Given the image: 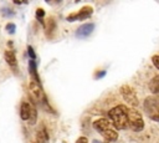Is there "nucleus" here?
<instances>
[{"label": "nucleus", "instance_id": "nucleus-8", "mask_svg": "<svg viewBox=\"0 0 159 143\" xmlns=\"http://www.w3.org/2000/svg\"><path fill=\"white\" fill-rule=\"evenodd\" d=\"M94 30V24L93 22H88V24H83L81 25L77 30H76V36L80 39H84L87 36H89Z\"/></svg>", "mask_w": 159, "mask_h": 143}, {"label": "nucleus", "instance_id": "nucleus-12", "mask_svg": "<svg viewBox=\"0 0 159 143\" xmlns=\"http://www.w3.org/2000/svg\"><path fill=\"white\" fill-rule=\"evenodd\" d=\"M47 139H48L47 131H46L45 127H42L36 133V143H47Z\"/></svg>", "mask_w": 159, "mask_h": 143}, {"label": "nucleus", "instance_id": "nucleus-18", "mask_svg": "<svg viewBox=\"0 0 159 143\" xmlns=\"http://www.w3.org/2000/svg\"><path fill=\"white\" fill-rule=\"evenodd\" d=\"M27 53L31 57V60H35L36 58V53H35V51H34V48L31 46H27Z\"/></svg>", "mask_w": 159, "mask_h": 143}, {"label": "nucleus", "instance_id": "nucleus-7", "mask_svg": "<svg viewBox=\"0 0 159 143\" xmlns=\"http://www.w3.org/2000/svg\"><path fill=\"white\" fill-rule=\"evenodd\" d=\"M92 12H93V9H92L91 6H84V7H82L80 11H77V12H73V14H70V15L67 16V20H68V21L83 20V19H87V17H89V16L92 15Z\"/></svg>", "mask_w": 159, "mask_h": 143}, {"label": "nucleus", "instance_id": "nucleus-4", "mask_svg": "<svg viewBox=\"0 0 159 143\" xmlns=\"http://www.w3.org/2000/svg\"><path fill=\"white\" fill-rule=\"evenodd\" d=\"M144 109L153 121H159V103L155 96L147 97L144 99Z\"/></svg>", "mask_w": 159, "mask_h": 143}, {"label": "nucleus", "instance_id": "nucleus-5", "mask_svg": "<svg viewBox=\"0 0 159 143\" xmlns=\"http://www.w3.org/2000/svg\"><path fill=\"white\" fill-rule=\"evenodd\" d=\"M29 92L31 95V97L39 102H42V103H47L46 101V96L43 93V90L41 87V85L39 82H35V81H30L29 83Z\"/></svg>", "mask_w": 159, "mask_h": 143}, {"label": "nucleus", "instance_id": "nucleus-9", "mask_svg": "<svg viewBox=\"0 0 159 143\" xmlns=\"http://www.w3.org/2000/svg\"><path fill=\"white\" fill-rule=\"evenodd\" d=\"M4 57H5L6 63H7L10 67H12V68H16V67H17V60H16V56H15V52H14V51H11V50L5 51Z\"/></svg>", "mask_w": 159, "mask_h": 143}, {"label": "nucleus", "instance_id": "nucleus-16", "mask_svg": "<svg viewBox=\"0 0 159 143\" xmlns=\"http://www.w3.org/2000/svg\"><path fill=\"white\" fill-rule=\"evenodd\" d=\"M45 16V11H43V9H37L36 10V17L39 19V21H41L42 22V17Z\"/></svg>", "mask_w": 159, "mask_h": 143}, {"label": "nucleus", "instance_id": "nucleus-2", "mask_svg": "<svg viewBox=\"0 0 159 143\" xmlns=\"http://www.w3.org/2000/svg\"><path fill=\"white\" fill-rule=\"evenodd\" d=\"M93 128L101 133L107 141H116L118 138V132L112 124V122L107 118H98L93 122Z\"/></svg>", "mask_w": 159, "mask_h": 143}, {"label": "nucleus", "instance_id": "nucleus-13", "mask_svg": "<svg viewBox=\"0 0 159 143\" xmlns=\"http://www.w3.org/2000/svg\"><path fill=\"white\" fill-rule=\"evenodd\" d=\"M149 90L154 95L158 93V91H159V77L158 76H154L153 80L149 82Z\"/></svg>", "mask_w": 159, "mask_h": 143}, {"label": "nucleus", "instance_id": "nucleus-17", "mask_svg": "<svg viewBox=\"0 0 159 143\" xmlns=\"http://www.w3.org/2000/svg\"><path fill=\"white\" fill-rule=\"evenodd\" d=\"M15 29H16V26H15V24H12V22H9V24L6 25V30H7L10 34H14V32H15Z\"/></svg>", "mask_w": 159, "mask_h": 143}, {"label": "nucleus", "instance_id": "nucleus-14", "mask_svg": "<svg viewBox=\"0 0 159 143\" xmlns=\"http://www.w3.org/2000/svg\"><path fill=\"white\" fill-rule=\"evenodd\" d=\"M55 30H56V22H55V20L51 17V19H48V22H47V27H46L47 35H48V32H53Z\"/></svg>", "mask_w": 159, "mask_h": 143}, {"label": "nucleus", "instance_id": "nucleus-21", "mask_svg": "<svg viewBox=\"0 0 159 143\" xmlns=\"http://www.w3.org/2000/svg\"><path fill=\"white\" fill-rule=\"evenodd\" d=\"M76 143H88V141H87V138L86 137H80L78 139H77V142Z\"/></svg>", "mask_w": 159, "mask_h": 143}, {"label": "nucleus", "instance_id": "nucleus-10", "mask_svg": "<svg viewBox=\"0 0 159 143\" xmlns=\"http://www.w3.org/2000/svg\"><path fill=\"white\" fill-rule=\"evenodd\" d=\"M31 108H32V106H31L30 103H27V102H22V103H21V109H20L21 119L29 121L30 114H31Z\"/></svg>", "mask_w": 159, "mask_h": 143}, {"label": "nucleus", "instance_id": "nucleus-19", "mask_svg": "<svg viewBox=\"0 0 159 143\" xmlns=\"http://www.w3.org/2000/svg\"><path fill=\"white\" fill-rule=\"evenodd\" d=\"M152 61H153L155 68H159V56H158V55H154L153 58H152Z\"/></svg>", "mask_w": 159, "mask_h": 143}, {"label": "nucleus", "instance_id": "nucleus-23", "mask_svg": "<svg viewBox=\"0 0 159 143\" xmlns=\"http://www.w3.org/2000/svg\"><path fill=\"white\" fill-rule=\"evenodd\" d=\"M92 143H102V142H99V141H97V139H94Z\"/></svg>", "mask_w": 159, "mask_h": 143}, {"label": "nucleus", "instance_id": "nucleus-20", "mask_svg": "<svg viewBox=\"0 0 159 143\" xmlns=\"http://www.w3.org/2000/svg\"><path fill=\"white\" fill-rule=\"evenodd\" d=\"M2 14L5 16H10V15H14V11H10L9 9H2Z\"/></svg>", "mask_w": 159, "mask_h": 143}, {"label": "nucleus", "instance_id": "nucleus-11", "mask_svg": "<svg viewBox=\"0 0 159 143\" xmlns=\"http://www.w3.org/2000/svg\"><path fill=\"white\" fill-rule=\"evenodd\" d=\"M29 72H30L31 76H32V81L40 83V78H39V75H37V66H36L35 60H30V63H29Z\"/></svg>", "mask_w": 159, "mask_h": 143}, {"label": "nucleus", "instance_id": "nucleus-3", "mask_svg": "<svg viewBox=\"0 0 159 143\" xmlns=\"http://www.w3.org/2000/svg\"><path fill=\"white\" fill-rule=\"evenodd\" d=\"M127 118H128V127H130L133 131L140 132L144 128V121H143L142 113L139 111H137L134 108L128 109Z\"/></svg>", "mask_w": 159, "mask_h": 143}, {"label": "nucleus", "instance_id": "nucleus-22", "mask_svg": "<svg viewBox=\"0 0 159 143\" xmlns=\"http://www.w3.org/2000/svg\"><path fill=\"white\" fill-rule=\"evenodd\" d=\"M106 75V71H101V72H97L96 73V78H101V77H103Z\"/></svg>", "mask_w": 159, "mask_h": 143}, {"label": "nucleus", "instance_id": "nucleus-6", "mask_svg": "<svg viewBox=\"0 0 159 143\" xmlns=\"http://www.w3.org/2000/svg\"><path fill=\"white\" fill-rule=\"evenodd\" d=\"M120 93H122V96H123V98L127 101V102H129V104H132V106H138V98H137V95H135V92H134V90L130 87V86H128V85H123L122 87H120Z\"/></svg>", "mask_w": 159, "mask_h": 143}, {"label": "nucleus", "instance_id": "nucleus-1", "mask_svg": "<svg viewBox=\"0 0 159 143\" xmlns=\"http://www.w3.org/2000/svg\"><path fill=\"white\" fill-rule=\"evenodd\" d=\"M128 108L123 104L116 106L108 112L109 119L116 129H125L128 127V118H127Z\"/></svg>", "mask_w": 159, "mask_h": 143}, {"label": "nucleus", "instance_id": "nucleus-15", "mask_svg": "<svg viewBox=\"0 0 159 143\" xmlns=\"http://www.w3.org/2000/svg\"><path fill=\"white\" fill-rule=\"evenodd\" d=\"M36 119H37V112H36L35 107L32 106V108H31V114H30V118H29L30 124H35V123H36Z\"/></svg>", "mask_w": 159, "mask_h": 143}]
</instances>
